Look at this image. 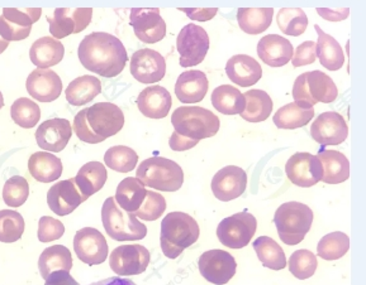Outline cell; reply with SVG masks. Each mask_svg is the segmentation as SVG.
I'll use <instances>...</instances> for the list:
<instances>
[{
  "instance_id": "6da1fadb",
  "label": "cell",
  "mask_w": 366,
  "mask_h": 285,
  "mask_svg": "<svg viewBox=\"0 0 366 285\" xmlns=\"http://www.w3.org/2000/svg\"><path fill=\"white\" fill-rule=\"evenodd\" d=\"M78 56L86 70L107 78L122 73L128 61L122 41L106 32L86 36L79 44Z\"/></svg>"
},
{
  "instance_id": "7402d4cb",
  "label": "cell",
  "mask_w": 366,
  "mask_h": 285,
  "mask_svg": "<svg viewBox=\"0 0 366 285\" xmlns=\"http://www.w3.org/2000/svg\"><path fill=\"white\" fill-rule=\"evenodd\" d=\"M83 202H85V198L79 191L74 178L56 183L47 192L49 207L59 216L71 214Z\"/></svg>"
},
{
  "instance_id": "d6a6232c",
  "label": "cell",
  "mask_w": 366,
  "mask_h": 285,
  "mask_svg": "<svg viewBox=\"0 0 366 285\" xmlns=\"http://www.w3.org/2000/svg\"><path fill=\"white\" fill-rule=\"evenodd\" d=\"M80 193L85 201L93 196L106 185L108 180L106 167L99 162H89L79 170L78 175L74 178Z\"/></svg>"
},
{
  "instance_id": "52a82bcc",
  "label": "cell",
  "mask_w": 366,
  "mask_h": 285,
  "mask_svg": "<svg viewBox=\"0 0 366 285\" xmlns=\"http://www.w3.org/2000/svg\"><path fill=\"white\" fill-rule=\"evenodd\" d=\"M136 178L157 191L175 192L183 187L184 172L174 160L152 157L139 165Z\"/></svg>"
},
{
  "instance_id": "e0dca14e",
  "label": "cell",
  "mask_w": 366,
  "mask_h": 285,
  "mask_svg": "<svg viewBox=\"0 0 366 285\" xmlns=\"http://www.w3.org/2000/svg\"><path fill=\"white\" fill-rule=\"evenodd\" d=\"M285 172L289 181L293 185L302 188H310L321 182L323 168L317 155L295 153L287 162Z\"/></svg>"
},
{
  "instance_id": "cb8c5ba5",
  "label": "cell",
  "mask_w": 366,
  "mask_h": 285,
  "mask_svg": "<svg viewBox=\"0 0 366 285\" xmlns=\"http://www.w3.org/2000/svg\"><path fill=\"white\" fill-rule=\"evenodd\" d=\"M293 52V44L279 34H267L257 44V55L270 67L285 66L289 61H292Z\"/></svg>"
},
{
  "instance_id": "f5cc1de1",
  "label": "cell",
  "mask_w": 366,
  "mask_h": 285,
  "mask_svg": "<svg viewBox=\"0 0 366 285\" xmlns=\"http://www.w3.org/2000/svg\"><path fill=\"white\" fill-rule=\"evenodd\" d=\"M318 14L323 19L330 22H341L350 16L349 8H339V9H327V8H317Z\"/></svg>"
},
{
  "instance_id": "836d02e7",
  "label": "cell",
  "mask_w": 366,
  "mask_h": 285,
  "mask_svg": "<svg viewBox=\"0 0 366 285\" xmlns=\"http://www.w3.org/2000/svg\"><path fill=\"white\" fill-rule=\"evenodd\" d=\"M211 100L213 108L224 115H241L246 106L244 93L232 85L214 88Z\"/></svg>"
},
{
  "instance_id": "ffe728a7",
  "label": "cell",
  "mask_w": 366,
  "mask_h": 285,
  "mask_svg": "<svg viewBox=\"0 0 366 285\" xmlns=\"http://www.w3.org/2000/svg\"><path fill=\"white\" fill-rule=\"evenodd\" d=\"M312 138L321 145H339L349 137V125L339 113L327 111L317 116L311 126Z\"/></svg>"
},
{
  "instance_id": "83f0119b",
  "label": "cell",
  "mask_w": 366,
  "mask_h": 285,
  "mask_svg": "<svg viewBox=\"0 0 366 285\" xmlns=\"http://www.w3.org/2000/svg\"><path fill=\"white\" fill-rule=\"evenodd\" d=\"M64 56H65L64 44L49 36L37 39L29 51L31 62L41 70H49V67L59 65L64 58Z\"/></svg>"
},
{
  "instance_id": "ab89813d",
  "label": "cell",
  "mask_w": 366,
  "mask_h": 285,
  "mask_svg": "<svg viewBox=\"0 0 366 285\" xmlns=\"http://www.w3.org/2000/svg\"><path fill=\"white\" fill-rule=\"evenodd\" d=\"M315 118V110H305L300 108L295 103L287 104L277 110L274 114V124L279 129H298L310 124V121Z\"/></svg>"
},
{
  "instance_id": "f35d334b",
  "label": "cell",
  "mask_w": 366,
  "mask_h": 285,
  "mask_svg": "<svg viewBox=\"0 0 366 285\" xmlns=\"http://www.w3.org/2000/svg\"><path fill=\"white\" fill-rule=\"evenodd\" d=\"M254 250L265 268L283 270L287 266V258L282 247L269 236H260L254 242Z\"/></svg>"
},
{
  "instance_id": "1f68e13d",
  "label": "cell",
  "mask_w": 366,
  "mask_h": 285,
  "mask_svg": "<svg viewBox=\"0 0 366 285\" xmlns=\"http://www.w3.org/2000/svg\"><path fill=\"white\" fill-rule=\"evenodd\" d=\"M146 196L147 190L144 183L134 177H127L117 187L114 200L121 209L134 214L142 206Z\"/></svg>"
},
{
  "instance_id": "4fadbf2b",
  "label": "cell",
  "mask_w": 366,
  "mask_h": 285,
  "mask_svg": "<svg viewBox=\"0 0 366 285\" xmlns=\"http://www.w3.org/2000/svg\"><path fill=\"white\" fill-rule=\"evenodd\" d=\"M198 268L207 281L214 285H224L236 274L237 263L229 252L214 249L200 255Z\"/></svg>"
},
{
  "instance_id": "e575fe53",
  "label": "cell",
  "mask_w": 366,
  "mask_h": 285,
  "mask_svg": "<svg viewBox=\"0 0 366 285\" xmlns=\"http://www.w3.org/2000/svg\"><path fill=\"white\" fill-rule=\"evenodd\" d=\"M102 93V83L99 78L90 75L75 78L67 86L65 95L66 100L72 106H81L89 104Z\"/></svg>"
},
{
  "instance_id": "7dc6e473",
  "label": "cell",
  "mask_w": 366,
  "mask_h": 285,
  "mask_svg": "<svg viewBox=\"0 0 366 285\" xmlns=\"http://www.w3.org/2000/svg\"><path fill=\"white\" fill-rule=\"evenodd\" d=\"M29 196V185L22 176H13L6 182L3 188V200L9 207H21Z\"/></svg>"
},
{
  "instance_id": "8d00e7d4",
  "label": "cell",
  "mask_w": 366,
  "mask_h": 285,
  "mask_svg": "<svg viewBox=\"0 0 366 285\" xmlns=\"http://www.w3.org/2000/svg\"><path fill=\"white\" fill-rule=\"evenodd\" d=\"M272 8H239L237 22L244 33H264L272 26Z\"/></svg>"
},
{
  "instance_id": "b9f144b4",
  "label": "cell",
  "mask_w": 366,
  "mask_h": 285,
  "mask_svg": "<svg viewBox=\"0 0 366 285\" xmlns=\"http://www.w3.org/2000/svg\"><path fill=\"white\" fill-rule=\"evenodd\" d=\"M280 31L287 36L300 37L308 27V17L300 8H282L277 14Z\"/></svg>"
},
{
  "instance_id": "ac0fdd59",
  "label": "cell",
  "mask_w": 366,
  "mask_h": 285,
  "mask_svg": "<svg viewBox=\"0 0 366 285\" xmlns=\"http://www.w3.org/2000/svg\"><path fill=\"white\" fill-rule=\"evenodd\" d=\"M131 73L141 83L151 85L161 81L167 73V62L157 51L144 48L131 58Z\"/></svg>"
},
{
  "instance_id": "277c9868",
  "label": "cell",
  "mask_w": 366,
  "mask_h": 285,
  "mask_svg": "<svg viewBox=\"0 0 366 285\" xmlns=\"http://www.w3.org/2000/svg\"><path fill=\"white\" fill-rule=\"evenodd\" d=\"M199 235V225L190 214L170 212L161 222V250L167 258L177 259L198 242Z\"/></svg>"
},
{
  "instance_id": "3957f363",
  "label": "cell",
  "mask_w": 366,
  "mask_h": 285,
  "mask_svg": "<svg viewBox=\"0 0 366 285\" xmlns=\"http://www.w3.org/2000/svg\"><path fill=\"white\" fill-rule=\"evenodd\" d=\"M123 125L122 110L112 103H98L79 111L72 130L81 142L99 144L121 132Z\"/></svg>"
},
{
  "instance_id": "74e56055",
  "label": "cell",
  "mask_w": 366,
  "mask_h": 285,
  "mask_svg": "<svg viewBox=\"0 0 366 285\" xmlns=\"http://www.w3.org/2000/svg\"><path fill=\"white\" fill-rule=\"evenodd\" d=\"M244 113L241 118L249 123H261L267 120L272 113V100L269 93L262 90H250L244 93Z\"/></svg>"
},
{
  "instance_id": "bcb514c9",
  "label": "cell",
  "mask_w": 366,
  "mask_h": 285,
  "mask_svg": "<svg viewBox=\"0 0 366 285\" xmlns=\"http://www.w3.org/2000/svg\"><path fill=\"white\" fill-rule=\"evenodd\" d=\"M288 266L297 279L305 280L315 275L318 261L316 255L310 250H297L289 259Z\"/></svg>"
},
{
  "instance_id": "db71d44e",
  "label": "cell",
  "mask_w": 366,
  "mask_h": 285,
  "mask_svg": "<svg viewBox=\"0 0 366 285\" xmlns=\"http://www.w3.org/2000/svg\"><path fill=\"white\" fill-rule=\"evenodd\" d=\"M45 285H79V283L72 278L69 271L57 270L49 275Z\"/></svg>"
},
{
  "instance_id": "ee69618b",
  "label": "cell",
  "mask_w": 366,
  "mask_h": 285,
  "mask_svg": "<svg viewBox=\"0 0 366 285\" xmlns=\"http://www.w3.org/2000/svg\"><path fill=\"white\" fill-rule=\"evenodd\" d=\"M11 119L18 126L24 129H31L39 124L41 119V109L32 100L21 98L11 104Z\"/></svg>"
},
{
  "instance_id": "6f0895ef",
  "label": "cell",
  "mask_w": 366,
  "mask_h": 285,
  "mask_svg": "<svg viewBox=\"0 0 366 285\" xmlns=\"http://www.w3.org/2000/svg\"><path fill=\"white\" fill-rule=\"evenodd\" d=\"M4 106V98H3V93L0 91V109H3Z\"/></svg>"
},
{
  "instance_id": "9f6ffc18",
  "label": "cell",
  "mask_w": 366,
  "mask_h": 285,
  "mask_svg": "<svg viewBox=\"0 0 366 285\" xmlns=\"http://www.w3.org/2000/svg\"><path fill=\"white\" fill-rule=\"evenodd\" d=\"M8 46H9V42H6V41L0 37V55L8 48Z\"/></svg>"
},
{
  "instance_id": "681fc988",
  "label": "cell",
  "mask_w": 366,
  "mask_h": 285,
  "mask_svg": "<svg viewBox=\"0 0 366 285\" xmlns=\"http://www.w3.org/2000/svg\"><path fill=\"white\" fill-rule=\"evenodd\" d=\"M64 234H65V226L61 221L52 219L50 216H44L39 219V231H37L39 242H55L61 239Z\"/></svg>"
},
{
  "instance_id": "7a4b0ae2",
  "label": "cell",
  "mask_w": 366,
  "mask_h": 285,
  "mask_svg": "<svg viewBox=\"0 0 366 285\" xmlns=\"http://www.w3.org/2000/svg\"><path fill=\"white\" fill-rule=\"evenodd\" d=\"M172 124L174 133L169 145L175 152H184L194 148L207 138L216 135L221 121L209 110L200 106H182L172 113Z\"/></svg>"
},
{
  "instance_id": "7c38bea8",
  "label": "cell",
  "mask_w": 366,
  "mask_h": 285,
  "mask_svg": "<svg viewBox=\"0 0 366 285\" xmlns=\"http://www.w3.org/2000/svg\"><path fill=\"white\" fill-rule=\"evenodd\" d=\"M93 18L92 8H57L52 16H47L52 38L62 39L70 34L83 32Z\"/></svg>"
},
{
  "instance_id": "c3c4849f",
  "label": "cell",
  "mask_w": 366,
  "mask_h": 285,
  "mask_svg": "<svg viewBox=\"0 0 366 285\" xmlns=\"http://www.w3.org/2000/svg\"><path fill=\"white\" fill-rule=\"evenodd\" d=\"M165 209H167L165 197L160 193L147 191L144 202L142 203L139 211L134 214L137 219H144V221H156L160 219L162 214L165 212Z\"/></svg>"
},
{
  "instance_id": "4dcf8cb0",
  "label": "cell",
  "mask_w": 366,
  "mask_h": 285,
  "mask_svg": "<svg viewBox=\"0 0 366 285\" xmlns=\"http://www.w3.org/2000/svg\"><path fill=\"white\" fill-rule=\"evenodd\" d=\"M323 168L322 182L339 185L350 178V162L347 157L337 150H325L317 155Z\"/></svg>"
},
{
  "instance_id": "f907efd6",
  "label": "cell",
  "mask_w": 366,
  "mask_h": 285,
  "mask_svg": "<svg viewBox=\"0 0 366 285\" xmlns=\"http://www.w3.org/2000/svg\"><path fill=\"white\" fill-rule=\"evenodd\" d=\"M317 60L316 43L313 41H305L300 43L292 57V65L295 67H303L315 63Z\"/></svg>"
},
{
  "instance_id": "5bb4252c",
  "label": "cell",
  "mask_w": 366,
  "mask_h": 285,
  "mask_svg": "<svg viewBox=\"0 0 366 285\" xmlns=\"http://www.w3.org/2000/svg\"><path fill=\"white\" fill-rule=\"evenodd\" d=\"M150 252L142 245H121L109 255L111 269L119 276L142 274L150 264Z\"/></svg>"
},
{
  "instance_id": "f6af8a7d",
  "label": "cell",
  "mask_w": 366,
  "mask_h": 285,
  "mask_svg": "<svg viewBox=\"0 0 366 285\" xmlns=\"http://www.w3.org/2000/svg\"><path fill=\"white\" fill-rule=\"evenodd\" d=\"M24 219L17 211H0V242L6 244L18 242L24 234Z\"/></svg>"
},
{
  "instance_id": "d590c367",
  "label": "cell",
  "mask_w": 366,
  "mask_h": 285,
  "mask_svg": "<svg viewBox=\"0 0 366 285\" xmlns=\"http://www.w3.org/2000/svg\"><path fill=\"white\" fill-rule=\"evenodd\" d=\"M71 268V252L64 245L47 247L39 256V270L42 279H47L51 273L57 270L70 271Z\"/></svg>"
},
{
  "instance_id": "2e32d148",
  "label": "cell",
  "mask_w": 366,
  "mask_h": 285,
  "mask_svg": "<svg viewBox=\"0 0 366 285\" xmlns=\"http://www.w3.org/2000/svg\"><path fill=\"white\" fill-rule=\"evenodd\" d=\"M74 252L79 260L88 265H99L108 258V244L100 231L93 227H84L74 237Z\"/></svg>"
},
{
  "instance_id": "9a60e30c",
  "label": "cell",
  "mask_w": 366,
  "mask_h": 285,
  "mask_svg": "<svg viewBox=\"0 0 366 285\" xmlns=\"http://www.w3.org/2000/svg\"><path fill=\"white\" fill-rule=\"evenodd\" d=\"M131 26L136 37L146 44L157 43L167 36V23L159 8H134L131 11Z\"/></svg>"
},
{
  "instance_id": "9c48e42d",
  "label": "cell",
  "mask_w": 366,
  "mask_h": 285,
  "mask_svg": "<svg viewBox=\"0 0 366 285\" xmlns=\"http://www.w3.org/2000/svg\"><path fill=\"white\" fill-rule=\"evenodd\" d=\"M257 230V219L249 211L223 219L217 227L219 242L229 249H242L250 244Z\"/></svg>"
},
{
  "instance_id": "11a10c76",
  "label": "cell",
  "mask_w": 366,
  "mask_h": 285,
  "mask_svg": "<svg viewBox=\"0 0 366 285\" xmlns=\"http://www.w3.org/2000/svg\"><path fill=\"white\" fill-rule=\"evenodd\" d=\"M88 285H137L134 281L127 278H122V276H113V278H108V279L100 280L97 283H92Z\"/></svg>"
},
{
  "instance_id": "ba28073f",
  "label": "cell",
  "mask_w": 366,
  "mask_h": 285,
  "mask_svg": "<svg viewBox=\"0 0 366 285\" xmlns=\"http://www.w3.org/2000/svg\"><path fill=\"white\" fill-rule=\"evenodd\" d=\"M104 230L116 242H139L147 235V227L134 214L126 212L114 197L107 198L102 207Z\"/></svg>"
},
{
  "instance_id": "8fae6325",
  "label": "cell",
  "mask_w": 366,
  "mask_h": 285,
  "mask_svg": "<svg viewBox=\"0 0 366 285\" xmlns=\"http://www.w3.org/2000/svg\"><path fill=\"white\" fill-rule=\"evenodd\" d=\"M42 14L41 8H4L0 16V37L6 42L28 38L34 23Z\"/></svg>"
},
{
  "instance_id": "7bdbcfd3",
  "label": "cell",
  "mask_w": 366,
  "mask_h": 285,
  "mask_svg": "<svg viewBox=\"0 0 366 285\" xmlns=\"http://www.w3.org/2000/svg\"><path fill=\"white\" fill-rule=\"evenodd\" d=\"M139 154L126 145H114L104 154V163L108 168L119 173H129L136 168Z\"/></svg>"
},
{
  "instance_id": "484cf974",
  "label": "cell",
  "mask_w": 366,
  "mask_h": 285,
  "mask_svg": "<svg viewBox=\"0 0 366 285\" xmlns=\"http://www.w3.org/2000/svg\"><path fill=\"white\" fill-rule=\"evenodd\" d=\"M209 83L204 72H183L175 83V95L183 104H198L206 98Z\"/></svg>"
},
{
  "instance_id": "f1b7e54d",
  "label": "cell",
  "mask_w": 366,
  "mask_h": 285,
  "mask_svg": "<svg viewBox=\"0 0 366 285\" xmlns=\"http://www.w3.org/2000/svg\"><path fill=\"white\" fill-rule=\"evenodd\" d=\"M28 170L36 181L51 183L57 181L62 175L64 165L60 158L49 152H37L28 160Z\"/></svg>"
},
{
  "instance_id": "30bf717a",
  "label": "cell",
  "mask_w": 366,
  "mask_h": 285,
  "mask_svg": "<svg viewBox=\"0 0 366 285\" xmlns=\"http://www.w3.org/2000/svg\"><path fill=\"white\" fill-rule=\"evenodd\" d=\"M177 50L180 55V66L188 68L200 65L209 50V36L206 29L194 23L185 26L178 34Z\"/></svg>"
},
{
  "instance_id": "603a6c76",
  "label": "cell",
  "mask_w": 366,
  "mask_h": 285,
  "mask_svg": "<svg viewBox=\"0 0 366 285\" xmlns=\"http://www.w3.org/2000/svg\"><path fill=\"white\" fill-rule=\"evenodd\" d=\"M26 88L34 100L41 103H52L61 95L62 81L52 70L36 68L28 76Z\"/></svg>"
},
{
  "instance_id": "d6986e66",
  "label": "cell",
  "mask_w": 366,
  "mask_h": 285,
  "mask_svg": "<svg viewBox=\"0 0 366 285\" xmlns=\"http://www.w3.org/2000/svg\"><path fill=\"white\" fill-rule=\"evenodd\" d=\"M211 187L217 200L229 202L244 195L247 187V175L237 165H227L217 172Z\"/></svg>"
},
{
  "instance_id": "5b68a950",
  "label": "cell",
  "mask_w": 366,
  "mask_h": 285,
  "mask_svg": "<svg viewBox=\"0 0 366 285\" xmlns=\"http://www.w3.org/2000/svg\"><path fill=\"white\" fill-rule=\"evenodd\" d=\"M313 224V211L302 202L283 203L274 214V225L277 226L280 240L295 247L305 240Z\"/></svg>"
},
{
  "instance_id": "4316f807",
  "label": "cell",
  "mask_w": 366,
  "mask_h": 285,
  "mask_svg": "<svg viewBox=\"0 0 366 285\" xmlns=\"http://www.w3.org/2000/svg\"><path fill=\"white\" fill-rule=\"evenodd\" d=\"M226 73L233 83L242 88H250L260 81L262 68L254 57L236 55L228 60Z\"/></svg>"
},
{
  "instance_id": "60d3db41",
  "label": "cell",
  "mask_w": 366,
  "mask_h": 285,
  "mask_svg": "<svg viewBox=\"0 0 366 285\" xmlns=\"http://www.w3.org/2000/svg\"><path fill=\"white\" fill-rule=\"evenodd\" d=\"M350 249V237L340 231H335L322 237L317 245V255L323 260L333 261L345 256Z\"/></svg>"
},
{
  "instance_id": "44dd1931",
  "label": "cell",
  "mask_w": 366,
  "mask_h": 285,
  "mask_svg": "<svg viewBox=\"0 0 366 285\" xmlns=\"http://www.w3.org/2000/svg\"><path fill=\"white\" fill-rule=\"evenodd\" d=\"M72 135V126L66 119H50L39 126L36 140L39 148L49 153H60L66 148Z\"/></svg>"
},
{
  "instance_id": "8992f818",
  "label": "cell",
  "mask_w": 366,
  "mask_h": 285,
  "mask_svg": "<svg viewBox=\"0 0 366 285\" xmlns=\"http://www.w3.org/2000/svg\"><path fill=\"white\" fill-rule=\"evenodd\" d=\"M339 96V88L325 72H305L297 77L293 86L295 104L305 110L313 109L318 103L331 104Z\"/></svg>"
},
{
  "instance_id": "f546056e",
  "label": "cell",
  "mask_w": 366,
  "mask_h": 285,
  "mask_svg": "<svg viewBox=\"0 0 366 285\" xmlns=\"http://www.w3.org/2000/svg\"><path fill=\"white\" fill-rule=\"evenodd\" d=\"M318 34L316 43L317 57L320 58L322 66L330 71H339L345 65V53L339 42L332 36L322 31L318 24H315Z\"/></svg>"
},
{
  "instance_id": "816d5d0a",
  "label": "cell",
  "mask_w": 366,
  "mask_h": 285,
  "mask_svg": "<svg viewBox=\"0 0 366 285\" xmlns=\"http://www.w3.org/2000/svg\"><path fill=\"white\" fill-rule=\"evenodd\" d=\"M179 11H184L190 19L197 22L211 21L218 13L217 8H179Z\"/></svg>"
},
{
  "instance_id": "d4e9b609",
  "label": "cell",
  "mask_w": 366,
  "mask_h": 285,
  "mask_svg": "<svg viewBox=\"0 0 366 285\" xmlns=\"http://www.w3.org/2000/svg\"><path fill=\"white\" fill-rule=\"evenodd\" d=\"M172 95L167 88L154 85L142 90L137 98V106L142 115L150 119H164L172 109Z\"/></svg>"
}]
</instances>
